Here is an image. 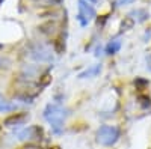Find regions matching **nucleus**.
<instances>
[{
  "instance_id": "nucleus-1",
  "label": "nucleus",
  "mask_w": 151,
  "mask_h": 149,
  "mask_svg": "<svg viewBox=\"0 0 151 149\" xmlns=\"http://www.w3.org/2000/svg\"><path fill=\"white\" fill-rule=\"evenodd\" d=\"M70 115V110L58 103H50L44 108V119L50 123L53 134H60L65 127V119Z\"/></svg>"
},
{
  "instance_id": "nucleus-2",
  "label": "nucleus",
  "mask_w": 151,
  "mask_h": 149,
  "mask_svg": "<svg viewBox=\"0 0 151 149\" xmlns=\"http://www.w3.org/2000/svg\"><path fill=\"white\" fill-rule=\"evenodd\" d=\"M119 137H121V131L115 125H101L97 130V142L101 146L110 148L116 145Z\"/></svg>"
},
{
  "instance_id": "nucleus-3",
  "label": "nucleus",
  "mask_w": 151,
  "mask_h": 149,
  "mask_svg": "<svg viewBox=\"0 0 151 149\" xmlns=\"http://www.w3.org/2000/svg\"><path fill=\"white\" fill-rule=\"evenodd\" d=\"M27 54L30 59H33L35 62H41V63H45V62H52L53 60V53L47 45L35 42L29 47Z\"/></svg>"
},
{
  "instance_id": "nucleus-4",
  "label": "nucleus",
  "mask_w": 151,
  "mask_h": 149,
  "mask_svg": "<svg viewBox=\"0 0 151 149\" xmlns=\"http://www.w3.org/2000/svg\"><path fill=\"white\" fill-rule=\"evenodd\" d=\"M79 14H77V20L80 23L82 27H86L94 18H95V9L92 8V5L88 0H79Z\"/></svg>"
},
{
  "instance_id": "nucleus-5",
  "label": "nucleus",
  "mask_w": 151,
  "mask_h": 149,
  "mask_svg": "<svg viewBox=\"0 0 151 149\" xmlns=\"http://www.w3.org/2000/svg\"><path fill=\"white\" fill-rule=\"evenodd\" d=\"M14 134L17 135L18 140L32 142V140H36V139H41L42 130L38 127V125H30V127H27V128H21V130L14 131Z\"/></svg>"
},
{
  "instance_id": "nucleus-6",
  "label": "nucleus",
  "mask_w": 151,
  "mask_h": 149,
  "mask_svg": "<svg viewBox=\"0 0 151 149\" xmlns=\"http://www.w3.org/2000/svg\"><path fill=\"white\" fill-rule=\"evenodd\" d=\"M29 119L27 115L24 113H15V115H11L9 118L5 119V127L8 128H14V127H21L24 125V122Z\"/></svg>"
},
{
  "instance_id": "nucleus-7",
  "label": "nucleus",
  "mask_w": 151,
  "mask_h": 149,
  "mask_svg": "<svg viewBox=\"0 0 151 149\" xmlns=\"http://www.w3.org/2000/svg\"><path fill=\"white\" fill-rule=\"evenodd\" d=\"M100 72H101V65H100V63L91 65L89 68H86L85 71H82V72L79 74V78H80V80H83V78H94V77L98 76Z\"/></svg>"
},
{
  "instance_id": "nucleus-8",
  "label": "nucleus",
  "mask_w": 151,
  "mask_h": 149,
  "mask_svg": "<svg viewBox=\"0 0 151 149\" xmlns=\"http://www.w3.org/2000/svg\"><path fill=\"white\" fill-rule=\"evenodd\" d=\"M17 108V104L6 99L2 93H0V113H11Z\"/></svg>"
},
{
  "instance_id": "nucleus-9",
  "label": "nucleus",
  "mask_w": 151,
  "mask_h": 149,
  "mask_svg": "<svg viewBox=\"0 0 151 149\" xmlns=\"http://www.w3.org/2000/svg\"><path fill=\"white\" fill-rule=\"evenodd\" d=\"M121 45H122V42H121V39H112V41H109V44L106 45V54H116L119 50H121Z\"/></svg>"
},
{
  "instance_id": "nucleus-10",
  "label": "nucleus",
  "mask_w": 151,
  "mask_h": 149,
  "mask_svg": "<svg viewBox=\"0 0 151 149\" xmlns=\"http://www.w3.org/2000/svg\"><path fill=\"white\" fill-rule=\"evenodd\" d=\"M129 18L130 20H134L137 23H142V21H145L148 18V12L145 9H136V11H133V12H130V14H129Z\"/></svg>"
},
{
  "instance_id": "nucleus-11",
  "label": "nucleus",
  "mask_w": 151,
  "mask_h": 149,
  "mask_svg": "<svg viewBox=\"0 0 151 149\" xmlns=\"http://www.w3.org/2000/svg\"><path fill=\"white\" fill-rule=\"evenodd\" d=\"M132 3H134V0H116L118 6H127V5H132Z\"/></svg>"
},
{
  "instance_id": "nucleus-12",
  "label": "nucleus",
  "mask_w": 151,
  "mask_h": 149,
  "mask_svg": "<svg viewBox=\"0 0 151 149\" xmlns=\"http://www.w3.org/2000/svg\"><path fill=\"white\" fill-rule=\"evenodd\" d=\"M147 68L151 71V54H150V56H147Z\"/></svg>"
},
{
  "instance_id": "nucleus-13",
  "label": "nucleus",
  "mask_w": 151,
  "mask_h": 149,
  "mask_svg": "<svg viewBox=\"0 0 151 149\" xmlns=\"http://www.w3.org/2000/svg\"><path fill=\"white\" fill-rule=\"evenodd\" d=\"M23 149H41L40 146H33V145H27V146H24Z\"/></svg>"
},
{
  "instance_id": "nucleus-14",
  "label": "nucleus",
  "mask_w": 151,
  "mask_h": 149,
  "mask_svg": "<svg viewBox=\"0 0 151 149\" xmlns=\"http://www.w3.org/2000/svg\"><path fill=\"white\" fill-rule=\"evenodd\" d=\"M55 2H58V3H59V2H62V0H55Z\"/></svg>"
}]
</instances>
